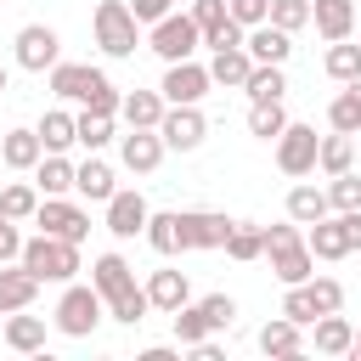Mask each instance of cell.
<instances>
[{
	"instance_id": "obj_1",
	"label": "cell",
	"mask_w": 361,
	"mask_h": 361,
	"mask_svg": "<svg viewBox=\"0 0 361 361\" xmlns=\"http://www.w3.org/2000/svg\"><path fill=\"white\" fill-rule=\"evenodd\" d=\"M51 90L62 96V102H79L85 113H113L118 118V85L102 73V68H90V62H56L51 68Z\"/></svg>"
},
{
	"instance_id": "obj_2",
	"label": "cell",
	"mask_w": 361,
	"mask_h": 361,
	"mask_svg": "<svg viewBox=\"0 0 361 361\" xmlns=\"http://www.w3.org/2000/svg\"><path fill=\"white\" fill-rule=\"evenodd\" d=\"M34 276H39V288L45 282H73L85 265H79V243H68V237H51V231H39V237H23V254H17Z\"/></svg>"
},
{
	"instance_id": "obj_3",
	"label": "cell",
	"mask_w": 361,
	"mask_h": 361,
	"mask_svg": "<svg viewBox=\"0 0 361 361\" xmlns=\"http://www.w3.org/2000/svg\"><path fill=\"white\" fill-rule=\"evenodd\" d=\"M102 316H107V299H102L90 282H62V299H56V310H51V327H56L62 338H90V333L102 327Z\"/></svg>"
},
{
	"instance_id": "obj_4",
	"label": "cell",
	"mask_w": 361,
	"mask_h": 361,
	"mask_svg": "<svg viewBox=\"0 0 361 361\" xmlns=\"http://www.w3.org/2000/svg\"><path fill=\"white\" fill-rule=\"evenodd\" d=\"M90 28H96V45L107 56H135V39H141V23L130 11V0H102L90 11Z\"/></svg>"
},
{
	"instance_id": "obj_5",
	"label": "cell",
	"mask_w": 361,
	"mask_h": 361,
	"mask_svg": "<svg viewBox=\"0 0 361 361\" xmlns=\"http://www.w3.org/2000/svg\"><path fill=\"white\" fill-rule=\"evenodd\" d=\"M11 51H17V68H28V73H51V68L62 62V34H56L51 23H23L17 39H11Z\"/></svg>"
},
{
	"instance_id": "obj_6",
	"label": "cell",
	"mask_w": 361,
	"mask_h": 361,
	"mask_svg": "<svg viewBox=\"0 0 361 361\" xmlns=\"http://www.w3.org/2000/svg\"><path fill=\"white\" fill-rule=\"evenodd\" d=\"M147 45H152V51H158L164 62H186V56H197L203 34H197V23H192L186 11H169V17H158V23H152Z\"/></svg>"
},
{
	"instance_id": "obj_7",
	"label": "cell",
	"mask_w": 361,
	"mask_h": 361,
	"mask_svg": "<svg viewBox=\"0 0 361 361\" xmlns=\"http://www.w3.org/2000/svg\"><path fill=\"white\" fill-rule=\"evenodd\" d=\"M158 135H164V147H169V152H197V147H203V135H209V118L197 113V102H180V107H164Z\"/></svg>"
},
{
	"instance_id": "obj_8",
	"label": "cell",
	"mask_w": 361,
	"mask_h": 361,
	"mask_svg": "<svg viewBox=\"0 0 361 361\" xmlns=\"http://www.w3.org/2000/svg\"><path fill=\"white\" fill-rule=\"evenodd\" d=\"M316 141H322L316 124H293V118H288V130L276 135V169L293 175V180H299V175H316Z\"/></svg>"
},
{
	"instance_id": "obj_9",
	"label": "cell",
	"mask_w": 361,
	"mask_h": 361,
	"mask_svg": "<svg viewBox=\"0 0 361 361\" xmlns=\"http://www.w3.org/2000/svg\"><path fill=\"white\" fill-rule=\"evenodd\" d=\"M34 226L51 231V237H68V243H85V237H90V214H85V203H73V197H39Z\"/></svg>"
},
{
	"instance_id": "obj_10",
	"label": "cell",
	"mask_w": 361,
	"mask_h": 361,
	"mask_svg": "<svg viewBox=\"0 0 361 361\" xmlns=\"http://www.w3.org/2000/svg\"><path fill=\"white\" fill-rule=\"evenodd\" d=\"M180 214V254H203V248H226L231 220L220 209H175Z\"/></svg>"
},
{
	"instance_id": "obj_11",
	"label": "cell",
	"mask_w": 361,
	"mask_h": 361,
	"mask_svg": "<svg viewBox=\"0 0 361 361\" xmlns=\"http://www.w3.org/2000/svg\"><path fill=\"white\" fill-rule=\"evenodd\" d=\"M158 90H164L169 107H180V102H203V96L214 90V79H209L203 62L186 56V62H164V85H158Z\"/></svg>"
},
{
	"instance_id": "obj_12",
	"label": "cell",
	"mask_w": 361,
	"mask_h": 361,
	"mask_svg": "<svg viewBox=\"0 0 361 361\" xmlns=\"http://www.w3.org/2000/svg\"><path fill=\"white\" fill-rule=\"evenodd\" d=\"M147 197L135 192V186H118L113 197H107V231L118 237V243H130V237H141L147 231Z\"/></svg>"
},
{
	"instance_id": "obj_13",
	"label": "cell",
	"mask_w": 361,
	"mask_h": 361,
	"mask_svg": "<svg viewBox=\"0 0 361 361\" xmlns=\"http://www.w3.org/2000/svg\"><path fill=\"white\" fill-rule=\"evenodd\" d=\"M164 135L158 130H130V135H118V164L130 169V175H152L158 164H164Z\"/></svg>"
},
{
	"instance_id": "obj_14",
	"label": "cell",
	"mask_w": 361,
	"mask_h": 361,
	"mask_svg": "<svg viewBox=\"0 0 361 361\" xmlns=\"http://www.w3.org/2000/svg\"><path fill=\"white\" fill-rule=\"evenodd\" d=\"M254 344H259V355L293 361V355H305V327H299V322H288V316H271V322L254 333Z\"/></svg>"
},
{
	"instance_id": "obj_15",
	"label": "cell",
	"mask_w": 361,
	"mask_h": 361,
	"mask_svg": "<svg viewBox=\"0 0 361 361\" xmlns=\"http://www.w3.org/2000/svg\"><path fill=\"white\" fill-rule=\"evenodd\" d=\"M34 299H39V276H34L23 259L0 265V316H11V310H28Z\"/></svg>"
},
{
	"instance_id": "obj_16",
	"label": "cell",
	"mask_w": 361,
	"mask_h": 361,
	"mask_svg": "<svg viewBox=\"0 0 361 361\" xmlns=\"http://www.w3.org/2000/svg\"><path fill=\"white\" fill-rule=\"evenodd\" d=\"M73 192L85 197V203H107L113 192H118V175H113V164L107 158H85V164H73Z\"/></svg>"
},
{
	"instance_id": "obj_17",
	"label": "cell",
	"mask_w": 361,
	"mask_h": 361,
	"mask_svg": "<svg viewBox=\"0 0 361 361\" xmlns=\"http://www.w3.org/2000/svg\"><path fill=\"white\" fill-rule=\"evenodd\" d=\"M310 28L333 45L355 34V0H310Z\"/></svg>"
},
{
	"instance_id": "obj_18",
	"label": "cell",
	"mask_w": 361,
	"mask_h": 361,
	"mask_svg": "<svg viewBox=\"0 0 361 361\" xmlns=\"http://www.w3.org/2000/svg\"><path fill=\"white\" fill-rule=\"evenodd\" d=\"M243 51H248L254 62H288V56H293V34L276 28V23H254V28L243 34Z\"/></svg>"
},
{
	"instance_id": "obj_19",
	"label": "cell",
	"mask_w": 361,
	"mask_h": 361,
	"mask_svg": "<svg viewBox=\"0 0 361 361\" xmlns=\"http://www.w3.org/2000/svg\"><path fill=\"white\" fill-rule=\"evenodd\" d=\"M265 259H271V271H276L282 288H293V282H305V276L316 271V254L305 248V237H293V243H282V248H265Z\"/></svg>"
},
{
	"instance_id": "obj_20",
	"label": "cell",
	"mask_w": 361,
	"mask_h": 361,
	"mask_svg": "<svg viewBox=\"0 0 361 361\" xmlns=\"http://www.w3.org/2000/svg\"><path fill=\"white\" fill-rule=\"evenodd\" d=\"M164 90H124L118 96V118L130 124V130H158V118H164Z\"/></svg>"
},
{
	"instance_id": "obj_21",
	"label": "cell",
	"mask_w": 361,
	"mask_h": 361,
	"mask_svg": "<svg viewBox=\"0 0 361 361\" xmlns=\"http://www.w3.org/2000/svg\"><path fill=\"white\" fill-rule=\"evenodd\" d=\"M305 248H310L316 259H344V254H350L344 220H338V214H322V220H310V226H305Z\"/></svg>"
},
{
	"instance_id": "obj_22",
	"label": "cell",
	"mask_w": 361,
	"mask_h": 361,
	"mask_svg": "<svg viewBox=\"0 0 361 361\" xmlns=\"http://www.w3.org/2000/svg\"><path fill=\"white\" fill-rule=\"evenodd\" d=\"M350 338H355L350 316L327 310V316H316V322H310V338H305V344H316L322 355H350Z\"/></svg>"
},
{
	"instance_id": "obj_23",
	"label": "cell",
	"mask_w": 361,
	"mask_h": 361,
	"mask_svg": "<svg viewBox=\"0 0 361 361\" xmlns=\"http://www.w3.org/2000/svg\"><path fill=\"white\" fill-rule=\"evenodd\" d=\"M39 158H45V147H39V135H34V130H6V135H0V164H6V169L28 175Z\"/></svg>"
},
{
	"instance_id": "obj_24",
	"label": "cell",
	"mask_w": 361,
	"mask_h": 361,
	"mask_svg": "<svg viewBox=\"0 0 361 361\" xmlns=\"http://www.w3.org/2000/svg\"><path fill=\"white\" fill-rule=\"evenodd\" d=\"M34 186H39V197H68L73 192V158L68 152H45L34 164Z\"/></svg>"
},
{
	"instance_id": "obj_25",
	"label": "cell",
	"mask_w": 361,
	"mask_h": 361,
	"mask_svg": "<svg viewBox=\"0 0 361 361\" xmlns=\"http://www.w3.org/2000/svg\"><path fill=\"white\" fill-rule=\"evenodd\" d=\"M0 333H6V344H11L17 355H39V350H45V316H28V310H11Z\"/></svg>"
},
{
	"instance_id": "obj_26",
	"label": "cell",
	"mask_w": 361,
	"mask_h": 361,
	"mask_svg": "<svg viewBox=\"0 0 361 361\" xmlns=\"http://www.w3.org/2000/svg\"><path fill=\"white\" fill-rule=\"evenodd\" d=\"M147 248L158 254V259H175L180 254V214L175 209H158V214H147Z\"/></svg>"
},
{
	"instance_id": "obj_27",
	"label": "cell",
	"mask_w": 361,
	"mask_h": 361,
	"mask_svg": "<svg viewBox=\"0 0 361 361\" xmlns=\"http://www.w3.org/2000/svg\"><path fill=\"white\" fill-rule=\"evenodd\" d=\"M130 282H135V271H130V259H124V254H96V265H90V288H96L102 299L124 293Z\"/></svg>"
},
{
	"instance_id": "obj_28",
	"label": "cell",
	"mask_w": 361,
	"mask_h": 361,
	"mask_svg": "<svg viewBox=\"0 0 361 361\" xmlns=\"http://www.w3.org/2000/svg\"><path fill=\"white\" fill-rule=\"evenodd\" d=\"M147 299H152V310H180V305L192 299L186 271H152V276H147Z\"/></svg>"
},
{
	"instance_id": "obj_29",
	"label": "cell",
	"mask_w": 361,
	"mask_h": 361,
	"mask_svg": "<svg viewBox=\"0 0 361 361\" xmlns=\"http://www.w3.org/2000/svg\"><path fill=\"white\" fill-rule=\"evenodd\" d=\"M327 130H344V135H355V130H361V73H355V79H344V90L327 102Z\"/></svg>"
},
{
	"instance_id": "obj_30",
	"label": "cell",
	"mask_w": 361,
	"mask_h": 361,
	"mask_svg": "<svg viewBox=\"0 0 361 361\" xmlns=\"http://www.w3.org/2000/svg\"><path fill=\"white\" fill-rule=\"evenodd\" d=\"M203 68H209V79H214V85H226V90H243V79H248L254 56H248L243 45H231V51H214Z\"/></svg>"
},
{
	"instance_id": "obj_31",
	"label": "cell",
	"mask_w": 361,
	"mask_h": 361,
	"mask_svg": "<svg viewBox=\"0 0 361 361\" xmlns=\"http://www.w3.org/2000/svg\"><path fill=\"white\" fill-rule=\"evenodd\" d=\"M243 90H248V102H282V96H288V73H282V62H254L248 79H243Z\"/></svg>"
},
{
	"instance_id": "obj_32",
	"label": "cell",
	"mask_w": 361,
	"mask_h": 361,
	"mask_svg": "<svg viewBox=\"0 0 361 361\" xmlns=\"http://www.w3.org/2000/svg\"><path fill=\"white\" fill-rule=\"evenodd\" d=\"M350 164H355V135L333 130V135L316 141V169H322V175H344Z\"/></svg>"
},
{
	"instance_id": "obj_33",
	"label": "cell",
	"mask_w": 361,
	"mask_h": 361,
	"mask_svg": "<svg viewBox=\"0 0 361 361\" xmlns=\"http://www.w3.org/2000/svg\"><path fill=\"white\" fill-rule=\"evenodd\" d=\"M322 214H333V209H327V186H310V180L288 186V220L310 226V220H322Z\"/></svg>"
},
{
	"instance_id": "obj_34",
	"label": "cell",
	"mask_w": 361,
	"mask_h": 361,
	"mask_svg": "<svg viewBox=\"0 0 361 361\" xmlns=\"http://www.w3.org/2000/svg\"><path fill=\"white\" fill-rule=\"evenodd\" d=\"M226 259H237V265L265 259V237H259L254 220H231V231H226Z\"/></svg>"
},
{
	"instance_id": "obj_35",
	"label": "cell",
	"mask_w": 361,
	"mask_h": 361,
	"mask_svg": "<svg viewBox=\"0 0 361 361\" xmlns=\"http://www.w3.org/2000/svg\"><path fill=\"white\" fill-rule=\"evenodd\" d=\"M34 135H39L45 152H68V147H79V135H73V113H62V107H51V113L34 124Z\"/></svg>"
},
{
	"instance_id": "obj_36",
	"label": "cell",
	"mask_w": 361,
	"mask_h": 361,
	"mask_svg": "<svg viewBox=\"0 0 361 361\" xmlns=\"http://www.w3.org/2000/svg\"><path fill=\"white\" fill-rule=\"evenodd\" d=\"M34 209H39V186H34V180H6V186H0V214H6V220L23 226V220H34Z\"/></svg>"
},
{
	"instance_id": "obj_37",
	"label": "cell",
	"mask_w": 361,
	"mask_h": 361,
	"mask_svg": "<svg viewBox=\"0 0 361 361\" xmlns=\"http://www.w3.org/2000/svg\"><path fill=\"white\" fill-rule=\"evenodd\" d=\"M147 310H152V299H147V288H141V282H130L124 293H113V299H107V316H113V322H124V327H141V322H147Z\"/></svg>"
},
{
	"instance_id": "obj_38",
	"label": "cell",
	"mask_w": 361,
	"mask_h": 361,
	"mask_svg": "<svg viewBox=\"0 0 361 361\" xmlns=\"http://www.w3.org/2000/svg\"><path fill=\"white\" fill-rule=\"evenodd\" d=\"M288 130V113H282V102H248V135H259V141H276Z\"/></svg>"
},
{
	"instance_id": "obj_39",
	"label": "cell",
	"mask_w": 361,
	"mask_h": 361,
	"mask_svg": "<svg viewBox=\"0 0 361 361\" xmlns=\"http://www.w3.org/2000/svg\"><path fill=\"white\" fill-rule=\"evenodd\" d=\"M73 135L85 152H102L113 141V113H73Z\"/></svg>"
},
{
	"instance_id": "obj_40",
	"label": "cell",
	"mask_w": 361,
	"mask_h": 361,
	"mask_svg": "<svg viewBox=\"0 0 361 361\" xmlns=\"http://www.w3.org/2000/svg\"><path fill=\"white\" fill-rule=\"evenodd\" d=\"M169 316H175V344H180V350H186V344H197V338H209V333H214V327H209V316H203V305H197V299H186V305H180V310H169Z\"/></svg>"
},
{
	"instance_id": "obj_41",
	"label": "cell",
	"mask_w": 361,
	"mask_h": 361,
	"mask_svg": "<svg viewBox=\"0 0 361 361\" xmlns=\"http://www.w3.org/2000/svg\"><path fill=\"white\" fill-rule=\"evenodd\" d=\"M322 73H327V79H338V85H344V79H355V73H361V45L333 39V45H327V56H322Z\"/></svg>"
},
{
	"instance_id": "obj_42",
	"label": "cell",
	"mask_w": 361,
	"mask_h": 361,
	"mask_svg": "<svg viewBox=\"0 0 361 361\" xmlns=\"http://www.w3.org/2000/svg\"><path fill=\"white\" fill-rule=\"evenodd\" d=\"M305 293H310V305H316V316H327V310H344V282L338 276H305Z\"/></svg>"
},
{
	"instance_id": "obj_43",
	"label": "cell",
	"mask_w": 361,
	"mask_h": 361,
	"mask_svg": "<svg viewBox=\"0 0 361 361\" xmlns=\"http://www.w3.org/2000/svg\"><path fill=\"white\" fill-rule=\"evenodd\" d=\"M327 209L344 214V209H361V175L344 169V175H327Z\"/></svg>"
},
{
	"instance_id": "obj_44",
	"label": "cell",
	"mask_w": 361,
	"mask_h": 361,
	"mask_svg": "<svg viewBox=\"0 0 361 361\" xmlns=\"http://www.w3.org/2000/svg\"><path fill=\"white\" fill-rule=\"evenodd\" d=\"M265 23H276V28H288V34H299V28H310V0H271V11H265Z\"/></svg>"
},
{
	"instance_id": "obj_45",
	"label": "cell",
	"mask_w": 361,
	"mask_h": 361,
	"mask_svg": "<svg viewBox=\"0 0 361 361\" xmlns=\"http://www.w3.org/2000/svg\"><path fill=\"white\" fill-rule=\"evenodd\" d=\"M197 305H203V316H209V327H214V333H226V327L237 322V299H231V293H203Z\"/></svg>"
},
{
	"instance_id": "obj_46",
	"label": "cell",
	"mask_w": 361,
	"mask_h": 361,
	"mask_svg": "<svg viewBox=\"0 0 361 361\" xmlns=\"http://www.w3.org/2000/svg\"><path fill=\"white\" fill-rule=\"evenodd\" d=\"M282 316H288V322H299V327H310V322H316V305H310L305 282H293V288L282 293Z\"/></svg>"
},
{
	"instance_id": "obj_47",
	"label": "cell",
	"mask_w": 361,
	"mask_h": 361,
	"mask_svg": "<svg viewBox=\"0 0 361 361\" xmlns=\"http://www.w3.org/2000/svg\"><path fill=\"white\" fill-rule=\"evenodd\" d=\"M192 23H197V34H209V28H220L226 23V0H192V11H186Z\"/></svg>"
},
{
	"instance_id": "obj_48",
	"label": "cell",
	"mask_w": 361,
	"mask_h": 361,
	"mask_svg": "<svg viewBox=\"0 0 361 361\" xmlns=\"http://www.w3.org/2000/svg\"><path fill=\"white\" fill-rule=\"evenodd\" d=\"M265 11H271V0H226V17H231V23H243V28L265 23Z\"/></svg>"
},
{
	"instance_id": "obj_49",
	"label": "cell",
	"mask_w": 361,
	"mask_h": 361,
	"mask_svg": "<svg viewBox=\"0 0 361 361\" xmlns=\"http://www.w3.org/2000/svg\"><path fill=\"white\" fill-rule=\"evenodd\" d=\"M243 34H248V28L226 17L220 28H209V34H203V45H209V51H231V45H243Z\"/></svg>"
},
{
	"instance_id": "obj_50",
	"label": "cell",
	"mask_w": 361,
	"mask_h": 361,
	"mask_svg": "<svg viewBox=\"0 0 361 361\" xmlns=\"http://www.w3.org/2000/svg\"><path fill=\"white\" fill-rule=\"evenodd\" d=\"M17 254H23V231H17V220L0 214V265H11Z\"/></svg>"
},
{
	"instance_id": "obj_51",
	"label": "cell",
	"mask_w": 361,
	"mask_h": 361,
	"mask_svg": "<svg viewBox=\"0 0 361 361\" xmlns=\"http://www.w3.org/2000/svg\"><path fill=\"white\" fill-rule=\"evenodd\" d=\"M130 11H135V23H147V28H152L158 17H169V11H175V0H130Z\"/></svg>"
},
{
	"instance_id": "obj_52",
	"label": "cell",
	"mask_w": 361,
	"mask_h": 361,
	"mask_svg": "<svg viewBox=\"0 0 361 361\" xmlns=\"http://www.w3.org/2000/svg\"><path fill=\"white\" fill-rule=\"evenodd\" d=\"M338 220H344V237H350V254H355L361 248V209H344Z\"/></svg>"
},
{
	"instance_id": "obj_53",
	"label": "cell",
	"mask_w": 361,
	"mask_h": 361,
	"mask_svg": "<svg viewBox=\"0 0 361 361\" xmlns=\"http://www.w3.org/2000/svg\"><path fill=\"white\" fill-rule=\"evenodd\" d=\"M141 361H180V350H169V344H152V350H141Z\"/></svg>"
},
{
	"instance_id": "obj_54",
	"label": "cell",
	"mask_w": 361,
	"mask_h": 361,
	"mask_svg": "<svg viewBox=\"0 0 361 361\" xmlns=\"http://www.w3.org/2000/svg\"><path fill=\"white\" fill-rule=\"evenodd\" d=\"M350 355H361V327H355V338H350Z\"/></svg>"
},
{
	"instance_id": "obj_55",
	"label": "cell",
	"mask_w": 361,
	"mask_h": 361,
	"mask_svg": "<svg viewBox=\"0 0 361 361\" xmlns=\"http://www.w3.org/2000/svg\"><path fill=\"white\" fill-rule=\"evenodd\" d=\"M6 79H11V73H6V62H0V90H6Z\"/></svg>"
},
{
	"instance_id": "obj_56",
	"label": "cell",
	"mask_w": 361,
	"mask_h": 361,
	"mask_svg": "<svg viewBox=\"0 0 361 361\" xmlns=\"http://www.w3.org/2000/svg\"><path fill=\"white\" fill-rule=\"evenodd\" d=\"M355 28H361V17H355Z\"/></svg>"
},
{
	"instance_id": "obj_57",
	"label": "cell",
	"mask_w": 361,
	"mask_h": 361,
	"mask_svg": "<svg viewBox=\"0 0 361 361\" xmlns=\"http://www.w3.org/2000/svg\"><path fill=\"white\" fill-rule=\"evenodd\" d=\"M355 135H361V130H355Z\"/></svg>"
}]
</instances>
